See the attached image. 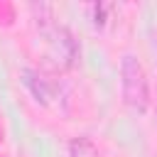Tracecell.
<instances>
[{"mask_svg":"<svg viewBox=\"0 0 157 157\" xmlns=\"http://www.w3.org/2000/svg\"><path fill=\"white\" fill-rule=\"evenodd\" d=\"M120 86H123V101L135 108V110H147L150 103V83H147V74L145 66L140 64L137 56L125 54L120 61Z\"/></svg>","mask_w":157,"mask_h":157,"instance_id":"6da1fadb","label":"cell"},{"mask_svg":"<svg viewBox=\"0 0 157 157\" xmlns=\"http://www.w3.org/2000/svg\"><path fill=\"white\" fill-rule=\"evenodd\" d=\"M54 47L59 52V56L66 61V66H74L81 56V47L76 44L74 34L66 29V27H56L54 29Z\"/></svg>","mask_w":157,"mask_h":157,"instance_id":"7a4b0ae2","label":"cell"},{"mask_svg":"<svg viewBox=\"0 0 157 157\" xmlns=\"http://www.w3.org/2000/svg\"><path fill=\"white\" fill-rule=\"evenodd\" d=\"M20 76H22V83H25V86L29 88V93L34 96V101L42 103V105H47L49 98H52V86H49V81H47L39 71H34V69H22Z\"/></svg>","mask_w":157,"mask_h":157,"instance_id":"3957f363","label":"cell"},{"mask_svg":"<svg viewBox=\"0 0 157 157\" xmlns=\"http://www.w3.org/2000/svg\"><path fill=\"white\" fill-rule=\"evenodd\" d=\"M69 157H101V152L93 145V140L78 135V137L69 140Z\"/></svg>","mask_w":157,"mask_h":157,"instance_id":"277c9868","label":"cell"},{"mask_svg":"<svg viewBox=\"0 0 157 157\" xmlns=\"http://www.w3.org/2000/svg\"><path fill=\"white\" fill-rule=\"evenodd\" d=\"M91 12H93V25L103 27V5H91Z\"/></svg>","mask_w":157,"mask_h":157,"instance_id":"5b68a950","label":"cell"}]
</instances>
